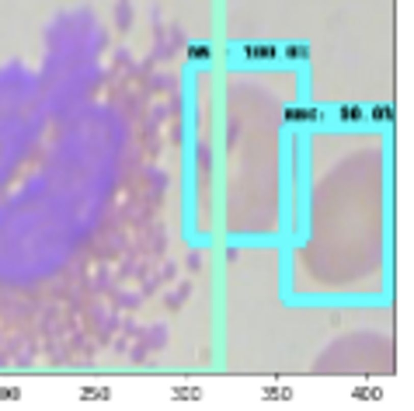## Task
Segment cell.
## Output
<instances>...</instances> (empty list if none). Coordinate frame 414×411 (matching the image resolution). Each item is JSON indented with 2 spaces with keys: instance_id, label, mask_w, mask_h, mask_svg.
Here are the masks:
<instances>
[{
  "instance_id": "cell-1",
  "label": "cell",
  "mask_w": 414,
  "mask_h": 411,
  "mask_svg": "<svg viewBox=\"0 0 414 411\" xmlns=\"http://www.w3.org/2000/svg\"><path fill=\"white\" fill-rule=\"evenodd\" d=\"M275 53H278L275 45H247L244 49V56H251V59H272Z\"/></svg>"
},
{
  "instance_id": "cell-2",
  "label": "cell",
  "mask_w": 414,
  "mask_h": 411,
  "mask_svg": "<svg viewBox=\"0 0 414 411\" xmlns=\"http://www.w3.org/2000/svg\"><path fill=\"white\" fill-rule=\"evenodd\" d=\"M80 397H84V401H108V397H112V391H108V387H87Z\"/></svg>"
},
{
  "instance_id": "cell-3",
  "label": "cell",
  "mask_w": 414,
  "mask_h": 411,
  "mask_svg": "<svg viewBox=\"0 0 414 411\" xmlns=\"http://www.w3.org/2000/svg\"><path fill=\"white\" fill-rule=\"evenodd\" d=\"M338 118H345V122H362L366 112H362V108H355V105H345V108L338 112Z\"/></svg>"
},
{
  "instance_id": "cell-4",
  "label": "cell",
  "mask_w": 414,
  "mask_h": 411,
  "mask_svg": "<svg viewBox=\"0 0 414 411\" xmlns=\"http://www.w3.org/2000/svg\"><path fill=\"white\" fill-rule=\"evenodd\" d=\"M278 397H282V401H289L293 391H286V387H265V401H278Z\"/></svg>"
},
{
  "instance_id": "cell-5",
  "label": "cell",
  "mask_w": 414,
  "mask_h": 411,
  "mask_svg": "<svg viewBox=\"0 0 414 411\" xmlns=\"http://www.w3.org/2000/svg\"><path fill=\"white\" fill-rule=\"evenodd\" d=\"M174 397H177V401H198V397H202V391H195V387H177Z\"/></svg>"
},
{
  "instance_id": "cell-6",
  "label": "cell",
  "mask_w": 414,
  "mask_h": 411,
  "mask_svg": "<svg viewBox=\"0 0 414 411\" xmlns=\"http://www.w3.org/2000/svg\"><path fill=\"white\" fill-rule=\"evenodd\" d=\"M188 56L192 59H205L209 56V45H188Z\"/></svg>"
},
{
  "instance_id": "cell-7",
  "label": "cell",
  "mask_w": 414,
  "mask_h": 411,
  "mask_svg": "<svg viewBox=\"0 0 414 411\" xmlns=\"http://www.w3.org/2000/svg\"><path fill=\"white\" fill-rule=\"evenodd\" d=\"M21 391H14V387H0V401H18Z\"/></svg>"
},
{
  "instance_id": "cell-8",
  "label": "cell",
  "mask_w": 414,
  "mask_h": 411,
  "mask_svg": "<svg viewBox=\"0 0 414 411\" xmlns=\"http://www.w3.org/2000/svg\"><path fill=\"white\" fill-rule=\"evenodd\" d=\"M355 397H383V394L376 391V387H369V391H366V387H358V391H355Z\"/></svg>"
},
{
  "instance_id": "cell-9",
  "label": "cell",
  "mask_w": 414,
  "mask_h": 411,
  "mask_svg": "<svg viewBox=\"0 0 414 411\" xmlns=\"http://www.w3.org/2000/svg\"><path fill=\"white\" fill-rule=\"evenodd\" d=\"M293 122H303V118H317V112H289Z\"/></svg>"
},
{
  "instance_id": "cell-10",
  "label": "cell",
  "mask_w": 414,
  "mask_h": 411,
  "mask_svg": "<svg viewBox=\"0 0 414 411\" xmlns=\"http://www.w3.org/2000/svg\"><path fill=\"white\" fill-rule=\"evenodd\" d=\"M373 118H379V122H386V118H390V108H383V105H379V108H373Z\"/></svg>"
},
{
  "instance_id": "cell-11",
  "label": "cell",
  "mask_w": 414,
  "mask_h": 411,
  "mask_svg": "<svg viewBox=\"0 0 414 411\" xmlns=\"http://www.w3.org/2000/svg\"><path fill=\"white\" fill-rule=\"evenodd\" d=\"M286 53H289V56H296V59H299V56H303V53H306V49H303V45H289Z\"/></svg>"
}]
</instances>
